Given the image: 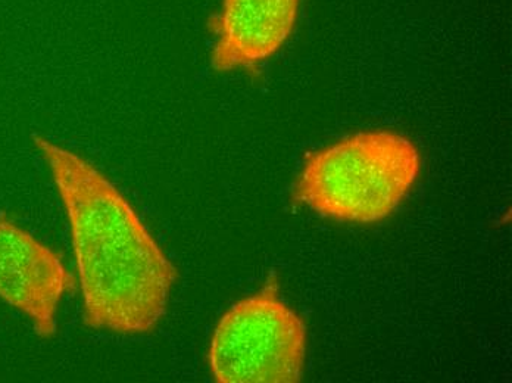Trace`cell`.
I'll list each match as a JSON object with an SVG mask.
<instances>
[{
  "label": "cell",
  "instance_id": "obj_1",
  "mask_svg": "<svg viewBox=\"0 0 512 383\" xmlns=\"http://www.w3.org/2000/svg\"><path fill=\"white\" fill-rule=\"evenodd\" d=\"M34 145L70 221L87 328L152 332L167 313L176 266L101 170L48 137L34 136Z\"/></svg>",
  "mask_w": 512,
  "mask_h": 383
},
{
  "label": "cell",
  "instance_id": "obj_2",
  "mask_svg": "<svg viewBox=\"0 0 512 383\" xmlns=\"http://www.w3.org/2000/svg\"><path fill=\"white\" fill-rule=\"evenodd\" d=\"M420 170V152L408 137L359 132L309 154L293 198L329 219L379 223L398 210Z\"/></svg>",
  "mask_w": 512,
  "mask_h": 383
},
{
  "label": "cell",
  "instance_id": "obj_3",
  "mask_svg": "<svg viewBox=\"0 0 512 383\" xmlns=\"http://www.w3.org/2000/svg\"><path fill=\"white\" fill-rule=\"evenodd\" d=\"M307 325L280 298L279 280L231 305L209 345L212 376L220 383H298L304 378Z\"/></svg>",
  "mask_w": 512,
  "mask_h": 383
},
{
  "label": "cell",
  "instance_id": "obj_4",
  "mask_svg": "<svg viewBox=\"0 0 512 383\" xmlns=\"http://www.w3.org/2000/svg\"><path fill=\"white\" fill-rule=\"evenodd\" d=\"M74 288L61 257L0 213V300L26 314L37 335L52 338L59 302Z\"/></svg>",
  "mask_w": 512,
  "mask_h": 383
},
{
  "label": "cell",
  "instance_id": "obj_5",
  "mask_svg": "<svg viewBox=\"0 0 512 383\" xmlns=\"http://www.w3.org/2000/svg\"><path fill=\"white\" fill-rule=\"evenodd\" d=\"M301 0H223L208 21L217 37L212 68L255 71L283 48L298 21Z\"/></svg>",
  "mask_w": 512,
  "mask_h": 383
}]
</instances>
